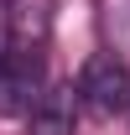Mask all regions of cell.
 Masks as SVG:
<instances>
[{
    "label": "cell",
    "instance_id": "obj_1",
    "mask_svg": "<svg viewBox=\"0 0 130 135\" xmlns=\"http://www.w3.org/2000/svg\"><path fill=\"white\" fill-rule=\"evenodd\" d=\"M78 104H89L94 114H120L130 104V73L120 57L109 52H94L78 73Z\"/></svg>",
    "mask_w": 130,
    "mask_h": 135
},
{
    "label": "cell",
    "instance_id": "obj_2",
    "mask_svg": "<svg viewBox=\"0 0 130 135\" xmlns=\"http://www.w3.org/2000/svg\"><path fill=\"white\" fill-rule=\"evenodd\" d=\"M47 99V83H42V52L16 47L0 68V114H26Z\"/></svg>",
    "mask_w": 130,
    "mask_h": 135
},
{
    "label": "cell",
    "instance_id": "obj_3",
    "mask_svg": "<svg viewBox=\"0 0 130 135\" xmlns=\"http://www.w3.org/2000/svg\"><path fill=\"white\" fill-rule=\"evenodd\" d=\"M73 109H78L73 88H47V99L31 109V135H73Z\"/></svg>",
    "mask_w": 130,
    "mask_h": 135
},
{
    "label": "cell",
    "instance_id": "obj_4",
    "mask_svg": "<svg viewBox=\"0 0 130 135\" xmlns=\"http://www.w3.org/2000/svg\"><path fill=\"white\" fill-rule=\"evenodd\" d=\"M5 57H11V52H5V31H0V68H5Z\"/></svg>",
    "mask_w": 130,
    "mask_h": 135
}]
</instances>
